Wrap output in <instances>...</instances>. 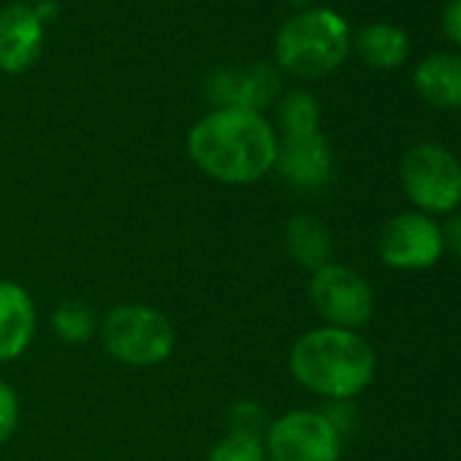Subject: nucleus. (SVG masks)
<instances>
[{
  "label": "nucleus",
  "instance_id": "obj_1",
  "mask_svg": "<svg viewBox=\"0 0 461 461\" xmlns=\"http://www.w3.org/2000/svg\"><path fill=\"white\" fill-rule=\"evenodd\" d=\"M187 155L220 185H253L275 168L277 131L261 112L214 109L190 128Z\"/></svg>",
  "mask_w": 461,
  "mask_h": 461
},
{
  "label": "nucleus",
  "instance_id": "obj_2",
  "mask_svg": "<svg viewBox=\"0 0 461 461\" xmlns=\"http://www.w3.org/2000/svg\"><path fill=\"white\" fill-rule=\"evenodd\" d=\"M288 369L302 388L329 402H350L372 383L377 356L358 331L323 326L291 345Z\"/></svg>",
  "mask_w": 461,
  "mask_h": 461
},
{
  "label": "nucleus",
  "instance_id": "obj_3",
  "mask_svg": "<svg viewBox=\"0 0 461 461\" xmlns=\"http://www.w3.org/2000/svg\"><path fill=\"white\" fill-rule=\"evenodd\" d=\"M350 28L334 9H304L275 39L277 68L296 79H323L350 55Z\"/></svg>",
  "mask_w": 461,
  "mask_h": 461
},
{
  "label": "nucleus",
  "instance_id": "obj_4",
  "mask_svg": "<svg viewBox=\"0 0 461 461\" xmlns=\"http://www.w3.org/2000/svg\"><path fill=\"white\" fill-rule=\"evenodd\" d=\"M98 339L114 361L149 369L171 358L176 329L163 310L141 302H122L101 315Z\"/></svg>",
  "mask_w": 461,
  "mask_h": 461
},
{
  "label": "nucleus",
  "instance_id": "obj_5",
  "mask_svg": "<svg viewBox=\"0 0 461 461\" xmlns=\"http://www.w3.org/2000/svg\"><path fill=\"white\" fill-rule=\"evenodd\" d=\"M407 198L423 214H447L461 203V160L439 144H415L399 166Z\"/></svg>",
  "mask_w": 461,
  "mask_h": 461
},
{
  "label": "nucleus",
  "instance_id": "obj_6",
  "mask_svg": "<svg viewBox=\"0 0 461 461\" xmlns=\"http://www.w3.org/2000/svg\"><path fill=\"white\" fill-rule=\"evenodd\" d=\"M307 296L315 312L331 329L356 331L366 326L375 312V291L369 280L361 272L334 261L312 272Z\"/></svg>",
  "mask_w": 461,
  "mask_h": 461
},
{
  "label": "nucleus",
  "instance_id": "obj_7",
  "mask_svg": "<svg viewBox=\"0 0 461 461\" xmlns=\"http://www.w3.org/2000/svg\"><path fill=\"white\" fill-rule=\"evenodd\" d=\"M269 461H339L342 434L318 410H288L264 431Z\"/></svg>",
  "mask_w": 461,
  "mask_h": 461
},
{
  "label": "nucleus",
  "instance_id": "obj_8",
  "mask_svg": "<svg viewBox=\"0 0 461 461\" xmlns=\"http://www.w3.org/2000/svg\"><path fill=\"white\" fill-rule=\"evenodd\" d=\"M377 253L396 272H420L434 267L442 253V228L423 212L393 214L377 237Z\"/></svg>",
  "mask_w": 461,
  "mask_h": 461
},
{
  "label": "nucleus",
  "instance_id": "obj_9",
  "mask_svg": "<svg viewBox=\"0 0 461 461\" xmlns=\"http://www.w3.org/2000/svg\"><path fill=\"white\" fill-rule=\"evenodd\" d=\"M283 95L280 71L269 63H253L242 68H222L209 77L206 98L214 109H250L261 112Z\"/></svg>",
  "mask_w": 461,
  "mask_h": 461
},
{
  "label": "nucleus",
  "instance_id": "obj_10",
  "mask_svg": "<svg viewBox=\"0 0 461 461\" xmlns=\"http://www.w3.org/2000/svg\"><path fill=\"white\" fill-rule=\"evenodd\" d=\"M272 171H277L283 182L302 193H315L326 187L334 174V152L329 139L321 131L302 136H277Z\"/></svg>",
  "mask_w": 461,
  "mask_h": 461
},
{
  "label": "nucleus",
  "instance_id": "obj_11",
  "mask_svg": "<svg viewBox=\"0 0 461 461\" xmlns=\"http://www.w3.org/2000/svg\"><path fill=\"white\" fill-rule=\"evenodd\" d=\"M44 50V20L28 4L0 9V71L25 74Z\"/></svg>",
  "mask_w": 461,
  "mask_h": 461
},
{
  "label": "nucleus",
  "instance_id": "obj_12",
  "mask_svg": "<svg viewBox=\"0 0 461 461\" xmlns=\"http://www.w3.org/2000/svg\"><path fill=\"white\" fill-rule=\"evenodd\" d=\"M39 310L25 285L0 280V364L17 361L36 339Z\"/></svg>",
  "mask_w": 461,
  "mask_h": 461
},
{
  "label": "nucleus",
  "instance_id": "obj_13",
  "mask_svg": "<svg viewBox=\"0 0 461 461\" xmlns=\"http://www.w3.org/2000/svg\"><path fill=\"white\" fill-rule=\"evenodd\" d=\"M412 85L418 95L445 112L461 109V55L456 52H434L418 63L412 74Z\"/></svg>",
  "mask_w": 461,
  "mask_h": 461
},
{
  "label": "nucleus",
  "instance_id": "obj_14",
  "mask_svg": "<svg viewBox=\"0 0 461 461\" xmlns=\"http://www.w3.org/2000/svg\"><path fill=\"white\" fill-rule=\"evenodd\" d=\"M283 240H285V250L291 261L307 269L310 275L331 264L334 237H331V228L318 214H307V212L294 214L285 222Z\"/></svg>",
  "mask_w": 461,
  "mask_h": 461
},
{
  "label": "nucleus",
  "instance_id": "obj_15",
  "mask_svg": "<svg viewBox=\"0 0 461 461\" xmlns=\"http://www.w3.org/2000/svg\"><path fill=\"white\" fill-rule=\"evenodd\" d=\"M350 50L377 71H393L410 58V39L402 28L388 23H372L350 39Z\"/></svg>",
  "mask_w": 461,
  "mask_h": 461
},
{
  "label": "nucleus",
  "instance_id": "obj_16",
  "mask_svg": "<svg viewBox=\"0 0 461 461\" xmlns=\"http://www.w3.org/2000/svg\"><path fill=\"white\" fill-rule=\"evenodd\" d=\"M98 321L101 318L95 315V310L82 299L60 302L50 315L52 334L63 345H85L93 337H98Z\"/></svg>",
  "mask_w": 461,
  "mask_h": 461
},
{
  "label": "nucleus",
  "instance_id": "obj_17",
  "mask_svg": "<svg viewBox=\"0 0 461 461\" xmlns=\"http://www.w3.org/2000/svg\"><path fill=\"white\" fill-rule=\"evenodd\" d=\"M277 120L283 136H302L321 131V104L307 90H288L277 98Z\"/></svg>",
  "mask_w": 461,
  "mask_h": 461
},
{
  "label": "nucleus",
  "instance_id": "obj_18",
  "mask_svg": "<svg viewBox=\"0 0 461 461\" xmlns=\"http://www.w3.org/2000/svg\"><path fill=\"white\" fill-rule=\"evenodd\" d=\"M206 461H269V458H267V447H264L261 434L228 431L225 437H220L212 445Z\"/></svg>",
  "mask_w": 461,
  "mask_h": 461
},
{
  "label": "nucleus",
  "instance_id": "obj_19",
  "mask_svg": "<svg viewBox=\"0 0 461 461\" xmlns=\"http://www.w3.org/2000/svg\"><path fill=\"white\" fill-rule=\"evenodd\" d=\"M20 415H23L20 393L14 391L12 383L0 377V445H6L14 437V431L20 426Z\"/></svg>",
  "mask_w": 461,
  "mask_h": 461
},
{
  "label": "nucleus",
  "instance_id": "obj_20",
  "mask_svg": "<svg viewBox=\"0 0 461 461\" xmlns=\"http://www.w3.org/2000/svg\"><path fill=\"white\" fill-rule=\"evenodd\" d=\"M228 431L261 434L264 437V410L250 399L234 402V407H230V412H228Z\"/></svg>",
  "mask_w": 461,
  "mask_h": 461
},
{
  "label": "nucleus",
  "instance_id": "obj_21",
  "mask_svg": "<svg viewBox=\"0 0 461 461\" xmlns=\"http://www.w3.org/2000/svg\"><path fill=\"white\" fill-rule=\"evenodd\" d=\"M439 23H442V33L447 36V41L461 47V0H447Z\"/></svg>",
  "mask_w": 461,
  "mask_h": 461
},
{
  "label": "nucleus",
  "instance_id": "obj_22",
  "mask_svg": "<svg viewBox=\"0 0 461 461\" xmlns=\"http://www.w3.org/2000/svg\"><path fill=\"white\" fill-rule=\"evenodd\" d=\"M442 242H445V248L461 261V214H453V217L442 225Z\"/></svg>",
  "mask_w": 461,
  "mask_h": 461
},
{
  "label": "nucleus",
  "instance_id": "obj_23",
  "mask_svg": "<svg viewBox=\"0 0 461 461\" xmlns=\"http://www.w3.org/2000/svg\"><path fill=\"white\" fill-rule=\"evenodd\" d=\"M33 4L39 6V4H55V0H33Z\"/></svg>",
  "mask_w": 461,
  "mask_h": 461
}]
</instances>
